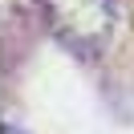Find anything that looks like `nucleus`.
<instances>
[{"label":"nucleus","instance_id":"1","mask_svg":"<svg viewBox=\"0 0 134 134\" xmlns=\"http://www.w3.org/2000/svg\"><path fill=\"white\" fill-rule=\"evenodd\" d=\"M49 25L65 45L90 53L114 29V4L110 0H49Z\"/></svg>","mask_w":134,"mask_h":134},{"label":"nucleus","instance_id":"2","mask_svg":"<svg viewBox=\"0 0 134 134\" xmlns=\"http://www.w3.org/2000/svg\"><path fill=\"white\" fill-rule=\"evenodd\" d=\"M0 134H20V130H16V126H4V130H0Z\"/></svg>","mask_w":134,"mask_h":134}]
</instances>
